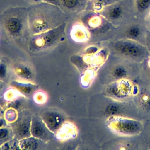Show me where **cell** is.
Masks as SVG:
<instances>
[{"instance_id": "1", "label": "cell", "mask_w": 150, "mask_h": 150, "mask_svg": "<svg viewBox=\"0 0 150 150\" xmlns=\"http://www.w3.org/2000/svg\"><path fill=\"white\" fill-rule=\"evenodd\" d=\"M27 8L30 35L57 28L67 22L69 18L58 6L43 1Z\"/></svg>"}, {"instance_id": "2", "label": "cell", "mask_w": 150, "mask_h": 150, "mask_svg": "<svg viewBox=\"0 0 150 150\" xmlns=\"http://www.w3.org/2000/svg\"><path fill=\"white\" fill-rule=\"evenodd\" d=\"M1 38L5 41L21 42L28 41L30 37L28 20V8L11 7L0 16Z\"/></svg>"}, {"instance_id": "3", "label": "cell", "mask_w": 150, "mask_h": 150, "mask_svg": "<svg viewBox=\"0 0 150 150\" xmlns=\"http://www.w3.org/2000/svg\"><path fill=\"white\" fill-rule=\"evenodd\" d=\"M140 64L117 56L109 57L103 68V80L105 85L121 80L135 81L139 78Z\"/></svg>"}, {"instance_id": "4", "label": "cell", "mask_w": 150, "mask_h": 150, "mask_svg": "<svg viewBox=\"0 0 150 150\" xmlns=\"http://www.w3.org/2000/svg\"><path fill=\"white\" fill-rule=\"evenodd\" d=\"M109 50L111 55L139 64L150 57L145 45L130 39L114 42L109 46Z\"/></svg>"}, {"instance_id": "5", "label": "cell", "mask_w": 150, "mask_h": 150, "mask_svg": "<svg viewBox=\"0 0 150 150\" xmlns=\"http://www.w3.org/2000/svg\"><path fill=\"white\" fill-rule=\"evenodd\" d=\"M67 22L47 31L30 36L28 47L31 51L45 50L56 46L64 39Z\"/></svg>"}, {"instance_id": "6", "label": "cell", "mask_w": 150, "mask_h": 150, "mask_svg": "<svg viewBox=\"0 0 150 150\" xmlns=\"http://www.w3.org/2000/svg\"><path fill=\"white\" fill-rule=\"evenodd\" d=\"M132 102L142 121L150 120V86L139 81H134Z\"/></svg>"}, {"instance_id": "7", "label": "cell", "mask_w": 150, "mask_h": 150, "mask_svg": "<svg viewBox=\"0 0 150 150\" xmlns=\"http://www.w3.org/2000/svg\"><path fill=\"white\" fill-rule=\"evenodd\" d=\"M108 126L121 136L139 135L143 130V121L128 117H115L108 119Z\"/></svg>"}, {"instance_id": "8", "label": "cell", "mask_w": 150, "mask_h": 150, "mask_svg": "<svg viewBox=\"0 0 150 150\" xmlns=\"http://www.w3.org/2000/svg\"><path fill=\"white\" fill-rule=\"evenodd\" d=\"M104 149L117 150H148V144L140 134L132 136H121L109 140L104 145Z\"/></svg>"}, {"instance_id": "9", "label": "cell", "mask_w": 150, "mask_h": 150, "mask_svg": "<svg viewBox=\"0 0 150 150\" xmlns=\"http://www.w3.org/2000/svg\"><path fill=\"white\" fill-rule=\"evenodd\" d=\"M134 81L121 80L106 85L105 95L117 100L129 102L132 101Z\"/></svg>"}, {"instance_id": "10", "label": "cell", "mask_w": 150, "mask_h": 150, "mask_svg": "<svg viewBox=\"0 0 150 150\" xmlns=\"http://www.w3.org/2000/svg\"><path fill=\"white\" fill-rule=\"evenodd\" d=\"M88 1V0H59V6L67 15H73L86 10Z\"/></svg>"}, {"instance_id": "11", "label": "cell", "mask_w": 150, "mask_h": 150, "mask_svg": "<svg viewBox=\"0 0 150 150\" xmlns=\"http://www.w3.org/2000/svg\"><path fill=\"white\" fill-rule=\"evenodd\" d=\"M101 15L112 21H117L123 16L124 10L120 4H112L109 7L103 8L100 12Z\"/></svg>"}, {"instance_id": "12", "label": "cell", "mask_w": 150, "mask_h": 150, "mask_svg": "<svg viewBox=\"0 0 150 150\" xmlns=\"http://www.w3.org/2000/svg\"><path fill=\"white\" fill-rule=\"evenodd\" d=\"M71 35L73 40L77 42L88 40L89 36L87 30L82 23H78L73 27Z\"/></svg>"}, {"instance_id": "13", "label": "cell", "mask_w": 150, "mask_h": 150, "mask_svg": "<svg viewBox=\"0 0 150 150\" xmlns=\"http://www.w3.org/2000/svg\"><path fill=\"white\" fill-rule=\"evenodd\" d=\"M137 80L150 86V57L140 64Z\"/></svg>"}, {"instance_id": "14", "label": "cell", "mask_w": 150, "mask_h": 150, "mask_svg": "<svg viewBox=\"0 0 150 150\" xmlns=\"http://www.w3.org/2000/svg\"><path fill=\"white\" fill-rule=\"evenodd\" d=\"M44 120L49 128L52 130H56L62 122V119L59 114L49 112L45 115Z\"/></svg>"}, {"instance_id": "15", "label": "cell", "mask_w": 150, "mask_h": 150, "mask_svg": "<svg viewBox=\"0 0 150 150\" xmlns=\"http://www.w3.org/2000/svg\"><path fill=\"white\" fill-rule=\"evenodd\" d=\"M31 132L33 136L40 138H45L48 136V132L42 123L36 118L32 122Z\"/></svg>"}, {"instance_id": "16", "label": "cell", "mask_w": 150, "mask_h": 150, "mask_svg": "<svg viewBox=\"0 0 150 150\" xmlns=\"http://www.w3.org/2000/svg\"><path fill=\"white\" fill-rule=\"evenodd\" d=\"M141 34V29L137 25L131 26L126 31V35L127 38L132 40L138 39Z\"/></svg>"}, {"instance_id": "17", "label": "cell", "mask_w": 150, "mask_h": 150, "mask_svg": "<svg viewBox=\"0 0 150 150\" xmlns=\"http://www.w3.org/2000/svg\"><path fill=\"white\" fill-rule=\"evenodd\" d=\"M37 145L38 141L34 138L24 139L21 143V146L24 149H35L37 147Z\"/></svg>"}, {"instance_id": "18", "label": "cell", "mask_w": 150, "mask_h": 150, "mask_svg": "<svg viewBox=\"0 0 150 150\" xmlns=\"http://www.w3.org/2000/svg\"><path fill=\"white\" fill-rule=\"evenodd\" d=\"M143 124L144 127L140 135L149 144H150V120L144 121Z\"/></svg>"}, {"instance_id": "19", "label": "cell", "mask_w": 150, "mask_h": 150, "mask_svg": "<svg viewBox=\"0 0 150 150\" xmlns=\"http://www.w3.org/2000/svg\"><path fill=\"white\" fill-rule=\"evenodd\" d=\"M136 6L140 12L146 11L150 7V0H136Z\"/></svg>"}, {"instance_id": "20", "label": "cell", "mask_w": 150, "mask_h": 150, "mask_svg": "<svg viewBox=\"0 0 150 150\" xmlns=\"http://www.w3.org/2000/svg\"><path fill=\"white\" fill-rule=\"evenodd\" d=\"M145 46L147 48L150 55V33H148L146 38Z\"/></svg>"}, {"instance_id": "21", "label": "cell", "mask_w": 150, "mask_h": 150, "mask_svg": "<svg viewBox=\"0 0 150 150\" xmlns=\"http://www.w3.org/2000/svg\"><path fill=\"white\" fill-rule=\"evenodd\" d=\"M43 2H47L57 6H59V0H42Z\"/></svg>"}, {"instance_id": "22", "label": "cell", "mask_w": 150, "mask_h": 150, "mask_svg": "<svg viewBox=\"0 0 150 150\" xmlns=\"http://www.w3.org/2000/svg\"><path fill=\"white\" fill-rule=\"evenodd\" d=\"M6 74V68L4 65L1 64V70H0V74L1 77H3Z\"/></svg>"}, {"instance_id": "23", "label": "cell", "mask_w": 150, "mask_h": 150, "mask_svg": "<svg viewBox=\"0 0 150 150\" xmlns=\"http://www.w3.org/2000/svg\"><path fill=\"white\" fill-rule=\"evenodd\" d=\"M31 1H33L35 3H39V2H42V0H31Z\"/></svg>"}, {"instance_id": "24", "label": "cell", "mask_w": 150, "mask_h": 150, "mask_svg": "<svg viewBox=\"0 0 150 150\" xmlns=\"http://www.w3.org/2000/svg\"><path fill=\"white\" fill-rule=\"evenodd\" d=\"M148 150H150V144H148Z\"/></svg>"}]
</instances>
